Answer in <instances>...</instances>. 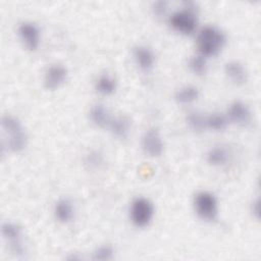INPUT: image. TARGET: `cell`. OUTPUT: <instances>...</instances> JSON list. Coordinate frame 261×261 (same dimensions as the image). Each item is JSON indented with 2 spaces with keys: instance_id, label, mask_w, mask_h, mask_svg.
I'll use <instances>...</instances> for the list:
<instances>
[{
  "instance_id": "cell-1",
  "label": "cell",
  "mask_w": 261,
  "mask_h": 261,
  "mask_svg": "<svg viewBox=\"0 0 261 261\" xmlns=\"http://www.w3.org/2000/svg\"><path fill=\"white\" fill-rule=\"evenodd\" d=\"M225 34L215 25H205L197 34L198 53L205 58L217 55L225 46Z\"/></svg>"
},
{
  "instance_id": "cell-2",
  "label": "cell",
  "mask_w": 261,
  "mask_h": 261,
  "mask_svg": "<svg viewBox=\"0 0 261 261\" xmlns=\"http://www.w3.org/2000/svg\"><path fill=\"white\" fill-rule=\"evenodd\" d=\"M1 126L6 134V147L9 151L18 153L28 145V135L20 120L12 114H4L1 118Z\"/></svg>"
},
{
  "instance_id": "cell-3",
  "label": "cell",
  "mask_w": 261,
  "mask_h": 261,
  "mask_svg": "<svg viewBox=\"0 0 261 261\" xmlns=\"http://www.w3.org/2000/svg\"><path fill=\"white\" fill-rule=\"evenodd\" d=\"M168 23L173 31L180 35L189 36L193 34L198 25L195 3L185 2L180 9H177L170 14Z\"/></svg>"
},
{
  "instance_id": "cell-4",
  "label": "cell",
  "mask_w": 261,
  "mask_h": 261,
  "mask_svg": "<svg viewBox=\"0 0 261 261\" xmlns=\"http://www.w3.org/2000/svg\"><path fill=\"white\" fill-rule=\"evenodd\" d=\"M196 214L203 220L213 221L218 215V201L215 195L208 191L198 192L193 201Z\"/></svg>"
},
{
  "instance_id": "cell-5",
  "label": "cell",
  "mask_w": 261,
  "mask_h": 261,
  "mask_svg": "<svg viewBox=\"0 0 261 261\" xmlns=\"http://www.w3.org/2000/svg\"><path fill=\"white\" fill-rule=\"evenodd\" d=\"M154 216V206L152 202L144 197L136 198L129 207V218L138 227L147 226Z\"/></svg>"
},
{
  "instance_id": "cell-6",
  "label": "cell",
  "mask_w": 261,
  "mask_h": 261,
  "mask_svg": "<svg viewBox=\"0 0 261 261\" xmlns=\"http://www.w3.org/2000/svg\"><path fill=\"white\" fill-rule=\"evenodd\" d=\"M1 233L9 246L10 251L16 257H22L25 249L23 245V234L21 227L12 221H5L1 225Z\"/></svg>"
},
{
  "instance_id": "cell-7",
  "label": "cell",
  "mask_w": 261,
  "mask_h": 261,
  "mask_svg": "<svg viewBox=\"0 0 261 261\" xmlns=\"http://www.w3.org/2000/svg\"><path fill=\"white\" fill-rule=\"evenodd\" d=\"M141 146L144 153L150 157H159L164 151V142L156 128H149L144 133Z\"/></svg>"
},
{
  "instance_id": "cell-8",
  "label": "cell",
  "mask_w": 261,
  "mask_h": 261,
  "mask_svg": "<svg viewBox=\"0 0 261 261\" xmlns=\"http://www.w3.org/2000/svg\"><path fill=\"white\" fill-rule=\"evenodd\" d=\"M17 35L23 46L31 51L36 50L40 45V29L32 21H23L18 25Z\"/></svg>"
},
{
  "instance_id": "cell-9",
  "label": "cell",
  "mask_w": 261,
  "mask_h": 261,
  "mask_svg": "<svg viewBox=\"0 0 261 261\" xmlns=\"http://www.w3.org/2000/svg\"><path fill=\"white\" fill-rule=\"evenodd\" d=\"M228 121L240 126H248L252 122V112L249 106L243 101H233L229 104L226 112Z\"/></svg>"
},
{
  "instance_id": "cell-10",
  "label": "cell",
  "mask_w": 261,
  "mask_h": 261,
  "mask_svg": "<svg viewBox=\"0 0 261 261\" xmlns=\"http://www.w3.org/2000/svg\"><path fill=\"white\" fill-rule=\"evenodd\" d=\"M67 68L60 63H54L47 67L44 72V86L48 90L59 88L67 79Z\"/></svg>"
},
{
  "instance_id": "cell-11",
  "label": "cell",
  "mask_w": 261,
  "mask_h": 261,
  "mask_svg": "<svg viewBox=\"0 0 261 261\" xmlns=\"http://www.w3.org/2000/svg\"><path fill=\"white\" fill-rule=\"evenodd\" d=\"M224 73L226 77L236 86L246 84L248 72L243 63L237 60H230L224 64Z\"/></svg>"
},
{
  "instance_id": "cell-12",
  "label": "cell",
  "mask_w": 261,
  "mask_h": 261,
  "mask_svg": "<svg viewBox=\"0 0 261 261\" xmlns=\"http://www.w3.org/2000/svg\"><path fill=\"white\" fill-rule=\"evenodd\" d=\"M134 59L137 65L144 71H149L155 64V54L149 47L145 45H139L134 48Z\"/></svg>"
},
{
  "instance_id": "cell-13",
  "label": "cell",
  "mask_w": 261,
  "mask_h": 261,
  "mask_svg": "<svg viewBox=\"0 0 261 261\" xmlns=\"http://www.w3.org/2000/svg\"><path fill=\"white\" fill-rule=\"evenodd\" d=\"M53 213L59 222L68 223L74 216V207L69 199L62 198L55 203Z\"/></svg>"
},
{
  "instance_id": "cell-14",
  "label": "cell",
  "mask_w": 261,
  "mask_h": 261,
  "mask_svg": "<svg viewBox=\"0 0 261 261\" xmlns=\"http://www.w3.org/2000/svg\"><path fill=\"white\" fill-rule=\"evenodd\" d=\"M111 134L119 139H124L128 136L132 122L130 119L125 115H117L114 117H111L110 122L107 126Z\"/></svg>"
},
{
  "instance_id": "cell-15",
  "label": "cell",
  "mask_w": 261,
  "mask_h": 261,
  "mask_svg": "<svg viewBox=\"0 0 261 261\" xmlns=\"http://www.w3.org/2000/svg\"><path fill=\"white\" fill-rule=\"evenodd\" d=\"M229 158L230 153L228 149L221 145H217L210 148L206 154V160L212 166H223L227 164Z\"/></svg>"
},
{
  "instance_id": "cell-16",
  "label": "cell",
  "mask_w": 261,
  "mask_h": 261,
  "mask_svg": "<svg viewBox=\"0 0 261 261\" xmlns=\"http://www.w3.org/2000/svg\"><path fill=\"white\" fill-rule=\"evenodd\" d=\"M89 114L91 121L99 127L108 126L111 119L108 109L102 104H95L94 106H92Z\"/></svg>"
},
{
  "instance_id": "cell-17",
  "label": "cell",
  "mask_w": 261,
  "mask_h": 261,
  "mask_svg": "<svg viewBox=\"0 0 261 261\" xmlns=\"http://www.w3.org/2000/svg\"><path fill=\"white\" fill-rule=\"evenodd\" d=\"M200 92L197 87L187 85L180 87L174 93V100L179 104H191L198 100Z\"/></svg>"
},
{
  "instance_id": "cell-18",
  "label": "cell",
  "mask_w": 261,
  "mask_h": 261,
  "mask_svg": "<svg viewBox=\"0 0 261 261\" xmlns=\"http://www.w3.org/2000/svg\"><path fill=\"white\" fill-rule=\"evenodd\" d=\"M116 87L117 84L115 79L108 73L101 74L95 83V90L97 91V93L103 96L112 95L115 92Z\"/></svg>"
},
{
  "instance_id": "cell-19",
  "label": "cell",
  "mask_w": 261,
  "mask_h": 261,
  "mask_svg": "<svg viewBox=\"0 0 261 261\" xmlns=\"http://www.w3.org/2000/svg\"><path fill=\"white\" fill-rule=\"evenodd\" d=\"M228 125V119L225 114L220 112H213L206 115V128L214 132H221Z\"/></svg>"
},
{
  "instance_id": "cell-20",
  "label": "cell",
  "mask_w": 261,
  "mask_h": 261,
  "mask_svg": "<svg viewBox=\"0 0 261 261\" xmlns=\"http://www.w3.org/2000/svg\"><path fill=\"white\" fill-rule=\"evenodd\" d=\"M186 120L189 127L196 133H202L206 129V115L199 111L189 112Z\"/></svg>"
},
{
  "instance_id": "cell-21",
  "label": "cell",
  "mask_w": 261,
  "mask_h": 261,
  "mask_svg": "<svg viewBox=\"0 0 261 261\" xmlns=\"http://www.w3.org/2000/svg\"><path fill=\"white\" fill-rule=\"evenodd\" d=\"M189 69L197 75H203L207 71V58L200 55H193L188 60Z\"/></svg>"
},
{
  "instance_id": "cell-22",
  "label": "cell",
  "mask_w": 261,
  "mask_h": 261,
  "mask_svg": "<svg viewBox=\"0 0 261 261\" xmlns=\"http://www.w3.org/2000/svg\"><path fill=\"white\" fill-rule=\"evenodd\" d=\"M85 165L92 170L100 169L105 162L103 154L99 150H91L85 156Z\"/></svg>"
},
{
  "instance_id": "cell-23",
  "label": "cell",
  "mask_w": 261,
  "mask_h": 261,
  "mask_svg": "<svg viewBox=\"0 0 261 261\" xmlns=\"http://www.w3.org/2000/svg\"><path fill=\"white\" fill-rule=\"evenodd\" d=\"M114 257V249L111 245H101L92 253V259L95 261H108Z\"/></svg>"
},
{
  "instance_id": "cell-24",
  "label": "cell",
  "mask_w": 261,
  "mask_h": 261,
  "mask_svg": "<svg viewBox=\"0 0 261 261\" xmlns=\"http://www.w3.org/2000/svg\"><path fill=\"white\" fill-rule=\"evenodd\" d=\"M167 9H168V2L164 0H159L152 4V12L154 15L158 17L165 15L167 12Z\"/></svg>"
},
{
  "instance_id": "cell-25",
  "label": "cell",
  "mask_w": 261,
  "mask_h": 261,
  "mask_svg": "<svg viewBox=\"0 0 261 261\" xmlns=\"http://www.w3.org/2000/svg\"><path fill=\"white\" fill-rule=\"evenodd\" d=\"M251 212H252L253 216L256 219H259V216H260V201H259L258 198L252 202V204H251Z\"/></svg>"
}]
</instances>
